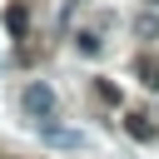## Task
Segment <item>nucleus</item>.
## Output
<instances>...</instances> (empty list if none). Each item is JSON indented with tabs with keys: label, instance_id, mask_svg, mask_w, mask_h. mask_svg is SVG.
<instances>
[{
	"label": "nucleus",
	"instance_id": "1",
	"mask_svg": "<svg viewBox=\"0 0 159 159\" xmlns=\"http://www.w3.org/2000/svg\"><path fill=\"white\" fill-rule=\"evenodd\" d=\"M20 104H25V114H30V119H40V124H50V114H55V89H50L45 80H35V84H25V94H20Z\"/></svg>",
	"mask_w": 159,
	"mask_h": 159
},
{
	"label": "nucleus",
	"instance_id": "2",
	"mask_svg": "<svg viewBox=\"0 0 159 159\" xmlns=\"http://www.w3.org/2000/svg\"><path fill=\"white\" fill-rule=\"evenodd\" d=\"M40 144H50V149H84V134L50 119V124H40Z\"/></svg>",
	"mask_w": 159,
	"mask_h": 159
},
{
	"label": "nucleus",
	"instance_id": "3",
	"mask_svg": "<svg viewBox=\"0 0 159 159\" xmlns=\"http://www.w3.org/2000/svg\"><path fill=\"white\" fill-rule=\"evenodd\" d=\"M134 75H139L149 89H159V60H154V55H139V60H134Z\"/></svg>",
	"mask_w": 159,
	"mask_h": 159
},
{
	"label": "nucleus",
	"instance_id": "4",
	"mask_svg": "<svg viewBox=\"0 0 159 159\" xmlns=\"http://www.w3.org/2000/svg\"><path fill=\"white\" fill-rule=\"evenodd\" d=\"M124 129H129L134 139H154V124H149L144 114H129V119H124Z\"/></svg>",
	"mask_w": 159,
	"mask_h": 159
},
{
	"label": "nucleus",
	"instance_id": "5",
	"mask_svg": "<svg viewBox=\"0 0 159 159\" xmlns=\"http://www.w3.org/2000/svg\"><path fill=\"white\" fill-rule=\"evenodd\" d=\"M134 30H139V40H154V35H159V15H139Z\"/></svg>",
	"mask_w": 159,
	"mask_h": 159
},
{
	"label": "nucleus",
	"instance_id": "6",
	"mask_svg": "<svg viewBox=\"0 0 159 159\" xmlns=\"http://www.w3.org/2000/svg\"><path fill=\"white\" fill-rule=\"evenodd\" d=\"M75 50L80 55H99V35H75Z\"/></svg>",
	"mask_w": 159,
	"mask_h": 159
},
{
	"label": "nucleus",
	"instance_id": "7",
	"mask_svg": "<svg viewBox=\"0 0 159 159\" xmlns=\"http://www.w3.org/2000/svg\"><path fill=\"white\" fill-rule=\"evenodd\" d=\"M5 20H10V30H15V35H20V30H25V10H20V5H15V10H10V15H5Z\"/></svg>",
	"mask_w": 159,
	"mask_h": 159
},
{
	"label": "nucleus",
	"instance_id": "8",
	"mask_svg": "<svg viewBox=\"0 0 159 159\" xmlns=\"http://www.w3.org/2000/svg\"><path fill=\"white\" fill-rule=\"evenodd\" d=\"M149 5H154V10H159V0H149Z\"/></svg>",
	"mask_w": 159,
	"mask_h": 159
}]
</instances>
